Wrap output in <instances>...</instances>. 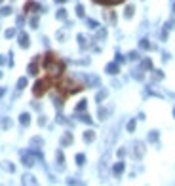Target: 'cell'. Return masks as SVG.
<instances>
[{
    "label": "cell",
    "instance_id": "6da1fadb",
    "mask_svg": "<svg viewBox=\"0 0 175 186\" xmlns=\"http://www.w3.org/2000/svg\"><path fill=\"white\" fill-rule=\"evenodd\" d=\"M42 67H44L48 78H52L53 82H57L63 76V72H65V63H63L53 51H48L44 57H42Z\"/></svg>",
    "mask_w": 175,
    "mask_h": 186
},
{
    "label": "cell",
    "instance_id": "7a4b0ae2",
    "mask_svg": "<svg viewBox=\"0 0 175 186\" xmlns=\"http://www.w3.org/2000/svg\"><path fill=\"white\" fill-rule=\"evenodd\" d=\"M55 88H57V91H59V95L63 97V99H67V97H71V95H74V93H80L86 85H82L80 82H76V80H72V78H59L57 82H55Z\"/></svg>",
    "mask_w": 175,
    "mask_h": 186
},
{
    "label": "cell",
    "instance_id": "3957f363",
    "mask_svg": "<svg viewBox=\"0 0 175 186\" xmlns=\"http://www.w3.org/2000/svg\"><path fill=\"white\" fill-rule=\"evenodd\" d=\"M55 82L52 80V78H40V80L34 82L32 85V93H34V97H42V95H46L48 91H50V88H53Z\"/></svg>",
    "mask_w": 175,
    "mask_h": 186
},
{
    "label": "cell",
    "instance_id": "277c9868",
    "mask_svg": "<svg viewBox=\"0 0 175 186\" xmlns=\"http://www.w3.org/2000/svg\"><path fill=\"white\" fill-rule=\"evenodd\" d=\"M145 152H146V146H145V142H143V141L133 142V150H131V154H133V158H135V160H143Z\"/></svg>",
    "mask_w": 175,
    "mask_h": 186
},
{
    "label": "cell",
    "instance_id": "5b68a950",
    "mask_svg": "<svg viewBox=\"0 0 175 186\" xmlns=\"http://www.w3.org/2000/svg\"><path fill=\"white\" fill-rule=\"evenodd\" d=\"M99 175L103 181H107V175H109V154H105L101 161H99Z\"/></svg>",
    "mask_w": 175,
    "mask_h": 186
},
{
    "label": "cell",
    "instance_id": "8992f818",
    "mask_svg": "<svg viewBox=\"0 0 175 186\" xmlns=\"http://www.w3.org/2000/svg\"><path fill=\"white\" fill-rule=\"evenodd\" d=\"M40 63H42V57L36 55V57L32 59V63H31L29 67H27V72H29L31 76H36V74H38V70H40Z\"/></svg>",
    "mask_w": 175,
    "mask_h": 186
},
{
    "label": "cell",
    "instance_id": "52a82bcc",
    "mask_svg": "<svg viewBox=\"0 0 175 186\" xmlns=\"http://www.w3.org/2000/svg\"><path fill=\"white\" fill-rule=\"evenodd\" d=\"M38 10H40V4L34 2V0H27L25 6H23V12L25 13H34V12H38Z\"/></svg>",
    "mask_w": 175,
    "mask_h": 186
},
{
    "label": "cell",
    "instance_id": "ba28073f",
    "mask_svg": "<svg viewBox=\"0 0 175 186\" xmlns=\"http://www.w3.org/2000/svg\"><path fill=\"white\" fill-rule=\"evenodd\" d=\"M21 161H23V165H25V167H32L34 163H36V158H34L32 154L23 152V156H21Z\"/></svg>",
    "mask_w": 175,
    "mask_h": 186
},
{
    "label": "cell",
    "instance_id": "9c48e42d",
    "mask_svg": "<svg viewBox=\"0 0 175 186\" xmlns=\"http://www.w3.org/2000/svg\"><path fill=\"white\" fill-rule=\"evenodd\" d=\"M19 46L23 49H27L31 46V40H29V34H27V32H19Z\"/></svg>",
    "mask_w": 175,
    "mask_h": 186
},
{
    "label": "cell",
    "instance_id": "30bf717a",
    "mask_svg": "<svg viewBox=\"0 0 175 186\" xmlns=\"http://www.w3.org/2000/svg\"><path fill=\"white\" fill-rule=\"evenodd\" d=\"M124 171H126V163L120 160V161H118V163H114V165H113V173L116 175V177H120L122 173H124Z\"/></svg>",
    "mask_w": 175,
    "mask_h": 186
},
{
    "label": "cell",
    "instance_id": "8fae6325",
    "mask_svg": "<svg viewBox=\"0 0 175 186\" xmlns=\"http://www.w3.org/2000/svg\"><path fill=\"white\" fill-rule=\"evenodd\" d=\"M105 70H107L110 76H116L118 72H120V67H118V63H109V65L105 67Z\"/></svg>",
    "mask_w": 175,
    "mask_h": 186
},
{
    "label": "cell",
    "instance_id": "7c38bea8",
    "mask_svg": "<svg viewBox=\"0 0 175 186\" xmlns=\"http://www.w3.org/2000/svg\"><path fill=\"white\" fill-rule=\"evenodd\" d=\"M21 184H36V177L31 175V173H25L21 177Z\"/></svg>",
    "mask_w": 175,
    "mask_h": 186
},
{
    "label": "cell",
    "instance_id": "4fadbf2b",
    "mask_svg": "<svg viewBox=\"0 0 175 186\" xmlns=\"http://www.w3.org/2000/svg\"><path fill=\"white\" fill-rule=\"evenodd\" d=\"M95 4H101V6H116V4H122L126 0H93Z\"/></svg>",
    "mask_w": 175,
    "mask_h": 186
},
{
    "label": "cell",
    "instance_id": "5bb4252c",
    "mask_svg": "<svg viewBox=\"0 0 175 186\" xmlns=\"http://www.w3.org/2000/svg\"><path fill=\"white\" fill-rule=\"evenodd\" d=\"M0 169H4L6 173H15V165L12 161H2L0 163Z\"/></svg>",
    "mask_w": 175,
    "mask_h": 186
},
{
    "label": "cell",
    "instance_id": "9a60e30c",
    "mask_svg": "<svg viewBox=\"0 0 175 186\" xmlns=\"http://www.w3.org/2000/svg\"><path fill=\"white\" fill-rule=\"evenodd\" d=\"M84 141H86V142H93V141H95V131H93V129L84 131Z\"/></svg>",
    "mask_w": 175,
    "mask_h": 186
},
{
    "label": "cell",
    "instance_id": "2e32d148",
    "mask_svg": "<svg viewBox=\"0 0 175 186\" xmlns=\"http://www.w3.org/2000/svg\"><path fill=\"white\" fill-rule=\"evenodd\" d=\"M19 124L27 127V125L31 124V114H27V112H23V114H21V116H19Z\"/></svg>",
    "mask_w": 175,
    "mask_h": 186
},
{
    "label": "cell",
    "instance_id": "e0dca14e",
    "mask_svg": "<svg viewBox=\"0 0 175 186\" xmlns=\"http://www.w3.org/2000/svg\"><path fill=\"white\" fill-rule=\"evenodd\" d=\"M71 142H72V135H71V133H65V135L61 137V146H69Z\"/></svg>",
    "mask_w": 175,
    "mask_h": 186
},
{
    "label": "cell",
    "instance_id": "ac0fdd59",
    "mask_svg": "<svg viewBox=\"0 0 175 186\" xmlns=\"http://www.w3.org/2000/svg\"><path fill=\"white\" fill-rule=\"evenodd\" d=\"M139 48H141V49H156V46H152L146 38H143L141 42H139Z\"/></svg>",
    "mask_w": 175,
    "mask_h": 186
},
{
    "label": "cell",
    "instance_id": "d6986e66",
    "mask_svg": "<svg viewBox=\"0 0 175 186\" xmlns=\"http://www.w3.org/2000/svg\"><path fill=\"white\" fill-rule=\"evenodd\" d=\"M107 97H109V91H107V89H101V91L95 95V101H97V103H103Z\"/></svg>",
    "mask_w": 175,
    "mask_h": 186
},
{
    "label": "cell",
    "instance_id": "ffe728a7",
    "mask_svg": "<svg viewBox=\"0 0 175 186\" xmlns=\"http://www.w3.org/2000/svg\"><path fill=\"white\" fill-rule=\"evenodd\" d=\"M78 46L82 48V49H86L89 44H88V36H84V34H78Z\"/></svg>",
    "mask_w": 175,
    "mask_h": 186
},
{
    "label": "cell",
    "instance_id": "44dd1931",
    "mask_svg": "<svg viewBox=\"0 0 175 186\" xmlns=\"http://www.w3.org/2000/svg\"><path fill=\"white\" fill-rule=\"evenodd\" d=\"M12 8H10V6H2V8H0V15H2V17H8V15H12Z\"/></svg>",
    "mask_w": 175,
    "mask_h": 186
},
{
    "label": "cell",
    "instance_id": "7402d4cb",
    "mask_svg": "<svg viewBox=\"0 0 175 186\" xmlns=\"http://www.w3.org/2000/svg\"><path fill=\"white\" fill-rule=\"evenodd\" d=\"M133 12H135L133 6H128V8H126V12H124V17H126V19H131V17H133Z\"/></svg>",
    "mask_w": 175,
    "mask_h": 186
},
{
    "label": "cell",
    "instance_id": "603a6c76",
    "mask_svg": "<svg viewBox=\"0 0 175 186\" xmlns=\"http://www.w3.org/2000/svg\"><path fill=\"white\" fill-rule=\"evenodd\" d=\"M141 68H145V70H152V61L146 57V59H143V63H141Z\"/></svg>",
    "mask_w": 175,
    "mask_h": 186
},
{
    "label": "cell",
    "instance_id": "cb8c5ba5",
    "mask_svg": "<svg viewBox=\"0 0 175 186\" xmlns=\"http://www.w3.org/2000/svg\"><path fill=\"white\" fill-rule=\"evenodd\" d=\"M162 78H164V72H162V70H152V80H154V82L162 80Z\"/></svg>",
    "mask_w": 175,
    "mask_h": 186
},
{
    "label": "cell",
    "instance_id": "d4e9b609",
    "mask_svg": "<svg viewBox=\"0 0 175 186\" xmlns=\"http://www.w3.org/2000/svg\"><path fill=\"white\" fill-rule=\"evenodd\" d=\"M105 19H109L110 23H116V15H114V12H105Z\"/></svg>",
    "mask_w": 175,
    "mask_h": 186
},
{
    "label": "cell",
    "instance_id": "484cf974",
    "mask_svg": "<svg viewBox=\"0 0 175 186\" xmlns=\"http://www.w3.org/2000/svg\"><path fill=\"white\" fill-rule=\"evenodd\" d=\"M131 76H133L135 80H143V78H145V74H143V70H141V68H135V70H133V74H131Z\"/></svg>",
    "mask_w": 175,
    "mask_h": 186
},
{
    "label": "cell",
    "instance_id": "4316f807",
    "mask_svg": "<svg viewBox=\"0 0 175 186\" xmlns=\"http://www.w3.org/2000/svg\"><path fill=\"white\" fill-rule=\"evenodd\" d=\"M158 137H160L158 131H150L149 133V142H158Z\"/></svg>",
    "mask_w": 175,
    "mask_h": 186
},
{
    "label": "cell",
    "instance_id": "83f0119b",
    "mask_svg": "<svg viewBox=\"0 0 175 186\" xmlns=\"http://www.w3.org/2000/svg\"><path fill=\"white\" fill-rule=\"evenodd\" d=\"M86 106H88V101H80L78 105H76V112H84Z\"/></svg>",
    "mask_w": 175,
    "mask_h": 186
},
{
    "label": "cell",
    "instance_id": "f1b7e54d",
    "mask_svg": "<svg viewBox=\"0 0 175 186\" xmlns=\"http://www.w3.org/2000/svg\"><path fill=\"white\" fill-rule=\"evenodd\" d=\"M31 144H32V146H42V144H44V141H42L40 137H32V139H31Z\"/></svg>",
    "mask_w": 175,
    "mask_h": 186
},
{
    "label": "cell",
    "instance_id": "f546056e",
    "mask_svg": "<svg viewBox=\"0 0 175 186\" xmlns=\"http://www.w3.org/2000/svg\"><path fill=\"white\" fill-rule=\"evenodd\" d=\"M55 17H57V19H61V21H63V19H67V10H63V8H61V10H57Z\"/></svg>",
    "mask_w": 175,
    "mask_h": 186
},
{
    "label": "cell",
    "instance_id": "4dcf8cb0",
    "mask_svg": "<svg viewBox=\"0 0 175 186\" xmlns=\"http://www.w3.org/2000/svg\"><path fill=\"white\" fill-rule=\"evenodd\" d=\"M76 163H78V165H84V163H86V156H84V154H76Z\"/></svg>",
    "mask_w": 175,
    "mask_h": 186
},
{
    "label": "cell",
    "instance_id": "1f68e13d",
    "mask_svg": "<svg viewBox=\"0 0 175 186\" xmlns=\"http://www.w3.org/2000/svg\"><path fill=\"white\" fill-rule=\"evenodd\" d=\"M86 80H88L89 85H97V84H99V78H97V76H88Z\"/></svg>",
    "mask_w": 175,
    "mask_h": 186
},
{
    "label": "cell",
    "instance_id": "d6a6232c",
    "mask_svg": "<svg viewBox=\"0 0 175 186\" xmlns=\"http://www.w3.org/2000/svg\"><path fill=\"white\" fill-rule=\"evenodd\" d=\"M107 116H109V110L101 106V108H99V120H107Z\"/></svg>",
    "mask_w": 175,
    "mask_h": 186
},
{
    "label": "cell",
    "instance_id": "836d02e7",
    "mask_svg": "<svg viewBox=\"0 0 175 186\" xmlns=\"http://www.w3.org/2000/svg\"><path fill=\"white\" fill-rule=\"evenodd\" d=\"M25 85H27V78H19V82H17V89H25Z\"/></svg>",
    "mask_w": 175,
    "mask_h": 186
},
{
    "label": "cell",
    "instance_id": "e575fe53",
    "mask_svg": "<svg viewBox=\"0 0 175 186\" xmlns=\"http://www.w3.org/2000/svg\"><path fill=\"white\" fill-rule=\"evenodd\" d=\"M57 163H59V167H63V163H65V156H63L61 150L57 152Z\"/></svg>",
    "mask_w": 175,
    "mask_h": 186
},
{
    "label": "cell",
    "instance_id": "d590c367",
    "mask_svg": "<svg viewBox=\"0 0 175 186\" xmlns=\"http://www.w3.org/2000/svg\"><path fill=\"white\" fill-rule=\"evenodd\" d=\"M135 124H137L135 120H130V121H128V131H130V133L135 131Z\"/></svg>",
    "mask_w": 175,
    "mask_h": 186
},
{
    "label": "cell",
    "instance_id": "8d00e7d4",
    "mask_svg": "<svg viewBox=\"0 0 175 186\" xmlns=\"http://www.w3.org/2000/svg\"><path fill=\"white\" fill-rule=\"evenodd\" d=\"M2 127H4V129L12 127V120H10V118H2Z\"/></svg>",
    "mask_w": 175,
    "mask_h": 186
},
{
    "label": "cell",
    "instance_id": "74e56055",
    "mask_svg": "<svg viewBox=\"0 0 175 186\" xmlns=\"http://www.w3.org/2000/svg\"><path fill=\"white\" fill-rule=\"evenodd\" d=\"M97 36L103 40L105 36H107V31H105V28H101V27H97Z\"/></svg>",
    "mask_w": 175,
    "mask_h": 186
},
{
    "label": "cell",
    "instance_id": "f35d334b",
    "mask_svg": "<svg viewBox=\"0 0 175 186\" xmlns=\"http://www.w3.org/2000/svg\"><path fill=\"white\" fill-rule=\"evenodd\" d=\"M80 120L84 121V124H92V116H89V114H82Z\"/></svg>",
    "mask_w": 175,
    "mask_h": 186
},
{
    "label": "cell",
    "instance_id": "ab89813d",
    "mask_svg": "<svg viewBox=\"0 0 175 186\" xmlns=\"http://www.w3.org/2000/svg\"><path fill=\"white\" fill-rule=\"evenodd\" d=\"M76 15H78V17H84V6H82V4L76 6Z\"/></svg>",
    "mask_w": 175,
    "mask_h": 186
},
{
    "label": "cell",
    "instance_id": "60d3db41",
    "mask_svg": "<svg viewBox=\"0 0 175 186\" xmlns=\"http://www.w3.org/2000/svg\"><path fill=\"white\" fill-rule=\"evenodd\" d=\"M15 36V28H8L6 31V38H13Z\"/></svg>",
    "mask_w": 175,
    "mask_h": 186
},
{
    "label": "cell",
    "instance_id": "b9f144b4",
    "mask_svg": "<svg viewBox=\"0 0 175 186\" xmlns=\"http://www.w3.org/2000/svg\"><path fill=\"white\" fill-rule=\"evenodd\" d=\"M31 27H32V28H36V27H38V17H36V15H32V17H31Z\"/></svg>",
    "mask_w": 175,
    "mask_h": 186
},
{
    "label": "cell",
    "instance_id": "7bdbcfd3",
    "mask_svg": "<svg viewBox=\"0 0 175 186\" xmlns=\"http://www.w3.org/2000/svg\"><path fill=\"white\" fill-rule=\"evenodd\" d=\"M128 59H130V61H137V59H139V53H137V51H131V53L128 55Z\"/></svg>",
    "mask_w": 175,
    "mask_h": 186
},
{
    "label": "cell",
    "instance_id": "ee69618b",
    "mask_svg": "<svg viewBox=\"0 0 175 186\" xmlns=\"http://www.w3.org/2000/svg\"><path fill=\"white\" fill-rule=\"evenodd\" d=\"M116 154H118V158H120V160H124L126 158V148H118Z\"/></svg>",
    "mask_w": 175,
    "mask_h": 186
},
{
    "label": "cell",
    "instance_id": "f6af8a7d",
    "mask_svg": "<svg viewBox=\"0 0 175 186\" xmlns=\"http://www.w3.org/2000/svg\"><path fill=\"white\" fill-rule=\"evenodd\" d=\"M88 27H89V28H97L99 25H97V21H93V19H88Z\"/></svg>",
    "mask_w": 175,
    "mask_h": 186
},
{
    "label": "cell",
    "instance_id": "bcb514c9",
    "mask_svg": "<svg viewBox=\"0 0 175 186\" xmlns=\"http://www.w3.org/2000/svg\"><path fill=\"white\" fill-rule=\"evenodd\" d=\"M173 27H175V21H173V19H170V21L166 23V27H164V28H167V31H170V28H173Z\"/></svg>",
    "mask_w": 175,
    "mask_h": 186
},
{
    "label": "cell",
    "instance_id": "7dc6e473",
    "mask_svg": "<svg viewBox=\"0 0 175 186\" xmlns=\"http://www.w3.org/2000/svg\"><path fill=\"white\" fill-rule=\"evenodd\" d=\"M126 59H124V55H120V53H116V63H124Z\"/></svg>",
    "mask_w": 175,
    "mask_h": 186
},
{
    "label": "cell",
    "instance_id": "c3c4849f",
    "mask_svg": "<svg viewBox=\"0 0 175 186\" xmlns=\"http://www.w3.org/2000/svg\"><path fill=\"white\" fill-rule=\"evenodd\" d=\"M38 124H40V125H46V118H44V116H42V118L38 120Z\"/></svg>",
    "mask_w": 175,
    "mask_h": 186
},
{
    "label": "cell",
    "instance_id": "681fc988",
    "mask_svg": "<svg viewBox=\"0 0 175 186\" xmlns=\"http://www.w3.org/2000/svg\"><path fill=\"white\" fill-rule=\"evenodd\" d=\"M55 2H57V4H65L67 0H55Z\"/></svg>",
    "mask_w": 175,
    "mask_h": 186
},
{
    "label": "cell",
    "instance_id": "f907efd6",
    "mask_svg": "<svg viewBox=\"0 0 175 186\" xmlns=\"http://www.w3.org/2000/svg\"><path fill=\"white\" fill-rule=\"evenodd\" d=\"M2 95H4V89H2V88H0V97H2Z\"/></svg>",
    "mask_w": 175,
    "mask_h": 186
},
{
    "label": "cell",
    "instance_id": "816d5d0a",
    "mask_svg": "<svg viewBox=\"0 0 175 186\" xmlns=\"http://www.w3.org/2000/svg\"><path fill=\"white\" fill-rule=\"evenodd\" d=\"M173 13H175V4H173Z\"/></svg>",
    "mask_w": 175,
    "mask_h": 186
},
{
    "label": "cell",
    "instance_id": "f5cc1de1",
    "mask_svg": "<svg viewBox=\"0 0 175 186\" xmlns=\"http://www.w3.org/2000/svg\"><path fill=\"white\" fill-rule=\"evenodd\" d=\"M173 116H175V108H173Z\"/></svg>",
    "mask_w": 175,
    "mask_h": 186
},
{
    "label": "cell",
    "instance_id": "db71d44e",
    "mask_svg": "<svg viewBox=\"0 0 175 186\" xmlns=\"http://www.w3.org/2000/svg\"><path fill=\"white\" fill-rule=\"evenodd\" d=\"M2 2H4V0H0V4H2Z\"/></svg>",
    "mask_w": 175,
    "mask_h": 186
}]
</instances>
